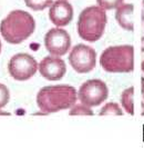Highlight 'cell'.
Here are the masks:
<instances>
[{
  "instance_id": "15",
  "label": "cell",
  "mask_w": 144,
  "mask_h": 148,
  "mask_svg": "<svg viewBox=\"0 0 144 148\" xmlns=\"http://www.w3.org/2000/svg\"><path fill=\"white\" fill-rule=\"evenodd\" d=\"M70 116H78V115H86V116H93V111L91 109V107L86 106L83 104L74 105L70 108Z\"/></svg>"
},
{
  "instance_id": "9",
  "label": "cell",
  "mask_w": 144,
  "mask_h": 148,
  "mask_svg": "<svg viewBox=\"0 0 144 148\" xmlns=\"http://www.w3.org/2000/svg\"><path fill=\"white\" fill-rule=\"evenodd\" d=\"M40 75L44 79L50 82H57L65 77L67 73V66L63 59H61L58 56H48L44 57L38 68Z\"/></svg>"
},
{
  "instance_id": "12",
  "label": "cell",
  "mask_w": 144,
  "mask_h": 148,
  "mask_svg": "<svg viewBox=\"0 0 144 148\" xmlns=\"http://www.w3.org/2000/svg\"><path fill=\"white\" fill-rule=\"evenodd\" d=\"M121 104L122 108L126 114L131 116L134 115V87L130 86L129 88L124 89L121 95Z\"/></svg>"
},
{
  "instance_id": "10",
  "label": "cell",
  "mask_w": 144,
  "mask_h": 148,
  "mask_svg": "<svg viewBox=\"0 0 144 148\" xmlns=\"http://www.w3.org/2000/svg\"><path fill=\"white\" fill-rule=\"evenodd\" d=\"M49 18L57 27L68 26L73 18V7L68 0H57L50 6Z\"/></svg>"
},
{
  "instance_id": "22",
  "label": "cell",
  "mask_w": 144,
  "mask_h": 148,
  "mask_svg": "<svg viewBox=\"0 0 144 148\" xmlns=\"http://www.w3.org/2000/svg\"><path fill=\"white\" fill-rule=\"evenodd\" d=\"M0 52H1V41H0Z\"/></svg>"
},
{
  "instance_id": "21",
  "label": "cell",
  "mask_w": 144,
  "mask_h": 148,
  "mask_svg": "<svg viewBox=\"0 0 144 148\" xmlns=\"http://www.w3.org/2000/svg\"><path fill=\"white\" fill-rule=\"evenodd\" d=\"M141 69H142V71L144 73V60L141 62Z\"/></svg>"
},
{
  "instance_id": "7",
  "label": "cell",
  "mask_w": 144,
  "mask_h": 148,
  "mask_svg": "<svg viewBox=\"0 0 144 148\" xmlns=\"http://www.w3.org/2000/svg\"><path fill=\"white\" fill-rule=\"evenodd\" d=\"M69 62L79 74H86L94 69L96 65V52L88 45L74 46L69 53Z\"/></svg>"
},
{
  "instance_id": "23",
  "label": "cell",
  "mask_w": 144,
  "mask_h": 148,
  "mask_svg": "<svg viewBox=\"0 0 144 148\" xmlns=\"http://www.w3.org/2000/svg\"><path fill=\"white\" fill-rule=\"evenodd\" d=\"M142 5H143V8H144V0L142 1Z\"/></svg>"
},
{
  "instance_id": "3",
  "label": "cell",
  "mask_w": 144,
  "mask_h": 148,
  "mask_svg": "<svg viewBox=\"0 0 144 148\" xmlns=\"http://www.w3.org/2000/svg\"><path fill=\"white\" fill-rule=\"evenodd\" d=\"M100 65L111 74H129L134 70V48L131 45H119L107 48L100 56Z\"/></svg>"
},
{
  "instance_id": "8",
  "label": "cell",
  "mask_w": 144,
  "mask_h": 148,
  "mask_svg": "<svg viewBox=\"0 0 144 148\" xmlns=\"http://www.w3.org/2000/svg\"><path fill=\"white\" fill-rule=\"evenodd\" d=\"M44 47L52 56L61 57L70 50L71 37L61 28H52L44 36Z\"/></svg>"
},
{
  "instance_id": "16",
  "label": "cell",
  "mask_w": 144,
  "mask_h": 148,
  "mask_svg": "<svg viewBox=\"0 0 144 148\" xmlns=\"http://www.w3.org/2000/svg\"><path fill=\"white\" fill-rule=\"evenodd\" d=\"M96 3L104 10H112L121 6L123 3V0H96Z\"/></svg>"
},
{
  "instance_id": "20",
  "label": "cell",
  "mask_w": 144,
  "mask_h": 148,
  "mask_svg": "<svg viewBox=\"0 0 144 148\" xmlns=\"http://www.w3.org/2000/svg\"><path fill=\"white\" fill-rule=\"evenodd\" d=\"M141 115L144 116V101L142 103V112H141Z\"/></svg>"
},
{
  "instance_id": "18",
  "label": "cell",
  "mask_w": 144,
  "mask_h": 148,
  "mask_svg": "<svg viewBox=\"0 0 144 148\" xmlns=\"http://www.w3.org/2000/svg\"><path fill=\"white\" fill-rule=\"evenodd\" d=\"M141 50L142 52H144V37L141 38Z\"/></svg>"
},
{
  "instance_id": "11",
  "label": "cell",
  "mask_w": 144,
  "mask_h": 148,
  "mask_svg": "<svg viewBox=\"0 0 144 148\" xmlns=\"http://www.w3.org/2000/svg\"><path fill=\"white\" fill-rule=\"evenodd\" d=\"M133 11H134L133 3H122L115 9V20L122 29L126 31L134 30Z\"/></svg>"
},
{
  "instance_id": "5",
  "label": "cell",
  "mask_w": 144,
  "mask_h": 148,
  "mask_svg": "<svg viewBox=\"0 0 144 148\" xmlns=\"http://www.w3.org/2000/svg\"><path fill=\"white\" fill-rule=\"evenodd\" d=\"M109 96L107 84L100 79H89L83 82L78 91V99L81 104L89 107H96L104 103Z\"/></svg>"
},
{
  "instance_id": "4",
  "label": "cell",
  "mask_w": 144,
  "mask_h": 148,
  "mask_svg": "<svg viewBox=\"0 0 144 148\" xmlns=\"http://www.w3.org/2000/svg\"><path fill=\"white\" fill-rule=\"evenodd\" d=\"M108 22L107 12L100 6L84 8L78 19V34L81 39L95 42L103 36Z\"/></svg>"
},
{
  "instance_id": "17",
  "label": "cell",
  "mask_w": 144,
  "mask_h": 148,
  "mask_svg": "<svg viewBox=\"0 0 144 148\" xmlns=\"http://www.w3.org/2000/svg\"><path fill=\"white\" fill-rule=\"evenodd\" d=\"M9 98H10L9 89L3 84H0V108L5 107L8 104Z\"/></svg>"
},
{
  "instance_id": "19",
  "label": "cell",
  "mask_w": 144,
  "mask_h": 148,
  "mask_svg": "<svg viewBox=\"0 0 144 148\" xmlns=\"http://www.w3.org/2000/svg\"><path fill=\"white\" fill-rule=\"evenodd\" d=\"M141 82H142V94H144V77H142Z\"/></svg>"
},
{
  "instance_id": "1",
  "label": "cell",
  "mask_w": 144,
  "mask_h": 148,
  "mask_svg": "<svg viewBox=\"0 0 144 148\" xmlns=\"http://www.w3.org/2000/svg\"><path fill=\"white\" fill-rule=\"evenodd\" d=\"M78 99V92L70 85L47 86L39 90L37 95V105L44 114L58 112L70 109Z\"/></svg>"
},
{
  "instance_id": "2",
  "label": "cell",
  "mask_w": 144,
  "mask_h": 148,
  "mask_svg": "<svg viewBox=\"0 0 144 148\" xmlns=\"http://www.w3.org/2000/svg\"><path fill=\"white\" fill-rule=\"evenodd\" d=\"M36 29L33 17L23 10H14L0 22L2 38L12 45L21 44L28 39Z\"/></svg>"
},
{
  "instance_id": "13",
  "label": "cell",
  "mask_w": 144,
  "mask_h": 148,
  "mask_svg": "<svg viewBox=\"0 0 144 148\" xmlns=\"http://www.w3.org/2000/svg\"><path fill=\"white\" fill-rule=\"evenodd\" d=\"M123 114L122 108L119 105L114 101H110L101 108L99 116H122Z\"/></svg>"
},
{
  "instance_id": "24",
  "label": "cell",
  "mask_w": 144,
  "mask_h": 148,
  "mask_svg": "<svg viewBox=\"0 0 144 148\" xmlns=\"http://www.w3.org/2000/svg\"><path fill=\"white\" fill-rule=\"evenodd\" d=\"M143 100H144V94H143Z\"/></svg>"
},
{
  "instance_id": "6",
  "label": "cell",
  "mask_w": 144,
  "mask_h": 148,
  "mask_svg": "<svg viewBox=\"0 0 144 148\" xmlns=\"http://www.w3.org/2000/svg\"><path fill=\"white\" fill-rule=\"evenodd\" d=\"M39 68L37 60L29 53H17L8 64V71L10 76L19 82L28 80L33 77Z\"/></svg>"
},
{
  "instance_id": "14",
  "label": "cell",
  "mask_w": 144,
  "mask_h": 148,
  "mask_svg": "<svg viewBox=\"0 0 144 148\" xmlns=\"http://www.w3.org/2000/svg\"><path fill=\"white\" fill-rule=\"evenodd\" d=\"M24 3L33 11H41L47 7H50L53 0H24Z\"/></svg>"
}]
</instances>
